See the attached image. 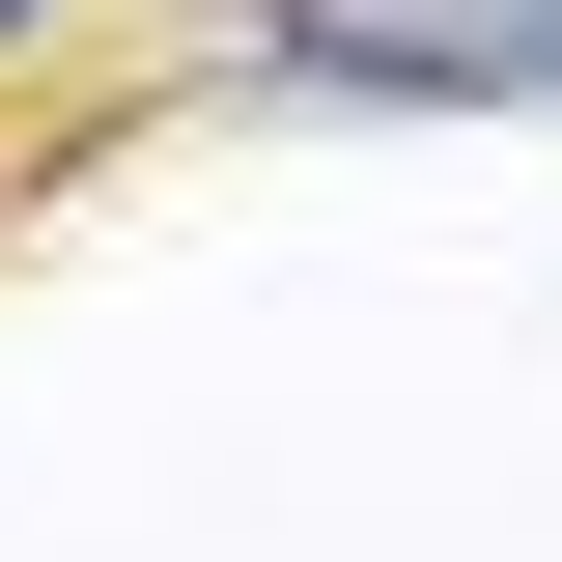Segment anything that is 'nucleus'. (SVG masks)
<instances>
[{"instance_id":"nucleus-1","label":"nucleus","mask_w":562,"mask_h":562,"mask_svg":"<svg viewBox=\"0 0 562 562\" xmlns=\"http://www.w3.org/2000/svg\"><path fill=\"white\" fill-rule=\"evenodd\" d=\"M254 113H562V0H225Z\"/></svg>"},{"instance_id":"nucleus-2","label":"nucleus","mask_w":562,"mask_h":562,"mask_svg":"<svg viewBox=\"0 0 562 562\" xmlns=\"http://www.w3.org/2000/svg\"><path fill=\"white\" fill-rule=\"evenodd\" d=\"M0 29H29V0H0Z\"/></svg>"}]
</instances>
